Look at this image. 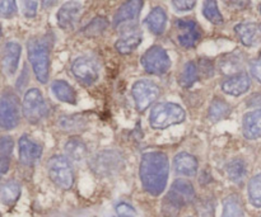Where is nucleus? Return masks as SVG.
Here are the masks:
<instances>
[{"instance_id":"f257e3e1","label":"nucleus","mask_w":261,"mask_h":217,"mask_svg":"<svg viewBox=\"0 0 261 217\" xmlns=\"http://www.w3.org/2000/svg\"><path fill=\"white\" fill-rule=\"evenodd\" d=\"M170 173L168 158L162 151H149L143 154L140 160L139 175L142 185L150 196L162 195L166 190Z\"/></svg>"},{"instance_id":"f03ea898","label":"nucleus","mask_w":261,"mask_h":217,"mask_svg":"<svg viewBox=\"0 0 261 217\" xmlns=\"http://www.w3.org/2000/svg\"><path fill=\"white\" fill-rule=\"evenodd\" d=\"M50 51L51 41L48 36L32 37L27 42L28 60L32 65L33 73L38 83L46 84L50 74Z\"/></svg>"},{"instance_id":"7ed1b4c3","label":"nucleus","mask_w":261,"mask_h":217,"mask_svg":"<svg viewBox=\"0 0 261 217\" xmlns=\"http://www.w3.org/2000/svg\"><path fill=\"white\" fill-rule=\"evenodd\" d=\"M186 119V112L176 103H158L153 106L149 116V123L155 130H165L178 125Z\"/></svg>"},{"instance_id":"20e7f679","label":"nucleus","mask_w":261,"mask_h":217,"mask_svg":"<svg viewBox=\"0 0 261 217\" xmlns=\"http://www.w3.org/2000/svg\"><path fill=\"white\" fill-rule=\"evenodd\" d=\"M89 168L97 177H112L124 168V158L117 150H102L92 158Z\"/></svg>"},{"instance_id":"39448f33","label":"nucleus","mask_w":261,"mask_h":217,"mask_svg":"<svg viewBox=\"0 0 261 217\" xmlns=\"http://www.w3.org/2000/svg\"><path fill=\"white\" fill-rule=\"evenodd\" d=\"M50 179L61 190H70L74 184V173L69 159L64 155H55L47 162Z\"/></svg>"},{"instance_id":"423d86ee","label":"nucleus","mask_w":261,"mask_h":217,"mask_svg":"<svg viewBox=\"0 0 261 217\" xmlns=\"http://www.w3.org/2000/svg\"><path fill=\"white\" fill-rule=\"evenodd\" d=\"M23 116L31 125H37L47 114V106L40 89L32 88L24 94L22 103Z\"/></svg>"},{"instance_id":"0eeeda50","label":"nucleus","mask_w":261,"mask_h":217,"mask_svg":"<svg viewBox=\"0 0 261 217\" xmlns=\"http://www.w3.org/2000/svg\"><path fill=\"white\" fill-rule=\"evenodd\" d=\"M20 121V103L13 91L5 90L0 101V125L3 130H13Z\"/></svg>"},{"instance_id":"6e6552de","label":"nucleus","mask_w":261,"mask_h":217,"mask_svg":"<svg viewBox=\"0 0 261 217\" xmlns=\"http://www.w3.org/2000/svg\"><path fill=\"white\" fill-rule=\"evenodd\" d=\"M143 69L152 75H163L171 68V58L167 51L161 46H152L145 51L142 60Z\"/></svg>"},{"instance_id":"1a4fd4ad","label":"nucleus","mask_w":261,"mask_h":217,"mask_svg":"<svg viewBox=\"0 0 261 217\" xmlns=\"http://www.w3.org/2000/svg\"><path fill=\"white\" fill-rule=\"evenodd\" d=\"M132 94L138 111L144 112L157 101L161 94V89L152 80L142 79L133 85Z\"/></svg>"},{"instance_id":"9d476101","label":"nucleus","mask_w":261,"mask_h":217,"mask_svg":"<svg viewBox=\"0 0 261 217\" xmlns=\"http://www.w3.org/2000/svg\"><path fill=\"white\" fill-rule=\"evenodd\" d=\"M71 73L79 83L91 85L98 79L99 65L91 56H81L71 64Z\"/></svg>"},{"instance_id":"9b49d317","label":"nucleus","mask_w":261,"mask_h":217,"mask_svg":"<svg viewBox=\"0 0 261 217\" xmlns=\"http://www.w3.org/2000/svg\"><path fill=\"white\" fill-rule=\"evenodd\" d=\"M176 27L178 30L177 41L180 46L185 48L195 47L201 37V30L198 23L189 19H178L176 22Z\"/></svg>"},{"instance_id":"f8f14e48","label":"nucleus","mask_w":261,"mask_h":217,"mask_svg":"<svg viewBox=\"0 0 261 217\" xmlns=\"http://www.w3.org/2000/svg\"><path fill=\"white\" fill-rule=\"evenodd\" d=\"M82 10H83V7H82L81 3L75 2V0H70V2H66L65 4H63V7L59 9L58 15H56L60 28L65 30L73 29L78 23L79 18H81Z\"/></svg>"},{"instance_id":"ddd939ff","label":"nucleus","mask_w":261,"mask_h":217,"mask_svg":"<svg viewBox=\"0 0 261 217\" xmlns=\"http://www.w3.org/2000/svg\"><path fill=\"white\" fill-rule=\"evenodd\" d=\"M18 146H19V160L25 167H32L41 159L42 146L30 139L27 135L20 137L18 141Z\"/></svg>"},{"instance_id":"4468645a","label":"nucleus","mask_w":261,"mask_h":217,"mask_svg":"<svg viewBox=\"0 0 261 217\" xmlns=\"http://www.w3.org/2000/svg\"><path fill=\"white\" fill-rule=\"evenodd\" d=\"M250 86H251L250 76L245 73H240L224 79L223 83H222V90L228 94V96L240 97L242 94L247 93Z\"/></svg>"},{"instance_id":"2eb2a0df","label":"nucleus","mask_w":261,"mask_h":217,"mask_svg":"<svg viewBox=\"0 0 261 217\" xmlns=\"http://www.w3.org/2000/svg\"><path fill=\"white\" fill-rule=\"evenodd\" d=\"M143 4H144L143 0H126V2L117 9L116 14H115V27L126 24V23H130L133 22V20L137 19V18L139 17Z\"/></svg>"},{"instance_id":"dca6fc26","label":"nucleus","mask_w":261,"mask_h":217,"mask_svg":"<svg viewBox=\"0 0 261 217\" xmlns=\"http://www.w3.org/2000/svg\"><path fill=\"white\" fill-rule=\"evenodd\" d=\"M22 47L17 42H7L3 48V69L8 76H13L18 69Z\"/></svg>"},{"instance_id":"f3484780","label":"nucleus","mask_w":261,"mask_h":217,"mask_svg":"<svg viewBox=\"0 0 261 217\" xmlns=\"http://www.w3.org/2000/svg\"><path fill=\"white\" fill-rule=\"evenodd\" d=\"M143 33L139 28H129L124 32V35L117 40L115 47L121 55H129L138 46L142 43Z\"/></svg>"},{"instance_id":"a211bd4d","label":"nucleus","mask_w":261,"mask_h":217,"mask_svg":"<svg viewBox=\"0 0 261 217\" xmlns=\"http://www.w3.org/2000/svg\"><path fill=\"white\" fill-rule=\"evenodd\" d=\"M242 134L247 140H257L261 137V109L249 112L242 119Z\"/></svg>"},{"instance_id":"6ab92c4d","label":"nucleus","mask_w":261,"mask_h":217,"mask_svg":"<svg viewBox=\"0 0 261 217\" xmlns=\"http://www.w3.org/2000/svg\"><path fill=\"white\" fill-rule=\"evenodd\" d=\"M198 160L188 152H180L173 159V168L177 174L184 177H194L198 172Z\"/></svg>"},{"instance_id":"aec40b11","label":"nucleus","mask_w":261,"mask_h":217,"mask_svg":"<svg viewBox=\"0 0 261 217\" xmlns=\"http://www.w3.org/2000/svg\"><path fill=\"white\" fill-rule=\"evenodd\" d=\"M234 32H236L237 37L240 38L242 45L251 47L259 42L261 28L255 23H240L234 27Z\"/></svg>"},{"instance_id":"412c9836","label":"nucleus","mask_w":261,"mask_h":217,"mask_svg":"<svg viewBox=\"0 0 261 217\" xmlns=\"http://www.w3.org/2000/svg\"><path fill=\"white\" fill-rule=\"evenodd\" d=\"M144 24L147 25L148 29L155 36H161L166 29L167 24V14L166 10L161 7H155L150 10L149 14L147 15L144 20Z\"/></svg>"},{"instance_id":"4be33fe9","label":"nucleus","mask_w":261,"mask_h":217,"mask_svg":"<svg viewBox=\"0 0 261 217\" xmlns=\"http://www.w3.org/2000/svg\"><path fill=\"white\" fill-rule=\"evenodd\" d=\"M171 192H172L184 205L193 203L194 200H195V190H194L193 184L185 179L175 180L172 187H171Z\"/></svg>"},{"instance_id":"5701e85b","label":"nucleus","mask_w":261,"mask_h":217,"mask_svg":"<svg viewBox=\"0 0 261 217\" xmlns=\"http://www.w3.org/2000/svg\"><path fill=\"white\" fill-rule=\"evenodd\" d=\"M54 96L60 102L68 104H76V94L75 90L66 83L65 80H55L51 85Z\"/></svg>"},{"instance_id":"b1692460","label":"nucleus","mask_w":261,"mask_h":217,"mask_svg":"<svg viewBox=\"0 0 261 217\" xmlns=\"http://www.w3.org/2000/svg\"><path fill=\"white\" fill-rule=\"evenodd\" d=\"M218 69L222 74H226L228 76L236 75V74L242 73V61L240 56L234 52L223 55L218 63Z\"/></svg>"},{"instance_id":"393cba45","label":"nucleus","mask_w":261,"mask_h":217,"mask_svg":"<svg viewBox=\"0 0 261 217\" xmlns=\"http://www.w3.org/2000/svg\"><path fill=\"white\" fill-rule=\"evenodd\" d=\"M58 125L63 131L75 134V132H81L82 130L86 129L87 119L82 114H71V116L60 117Z\"/></svg>"},{"instance_id":"a878e982","label":"nucleus","mask_w":261,"mask_h":217,"mask_svg":"<svg viewBox=\"0 0 261 217\" xmlns=\"http://www.w3.org/2000/svg\"><path fill=\"white\" fill-rule=\"evenodd\" d=\"M229 113H231V106L224 99L216 97L211 102V106H209L208 109V117L212 122L222 121V119L227 118Z\"/></svg>"},{"instance_id":"bb28decb","label":"nucleus","mask_w":261,"mask_h":217,"mask_svg":"<svg viewBox=\"0 0 261 217\" xmlns=\"http://www.w3.org/2000/svg\"><path fill=\"white\" fill-rule=\"evenodd\" d=\"M65 152L69 159L74 160V162H81L87 157L88 150H87L83 140H81L79 137H71L66 141Z\"/></svg>"},{"instance_id":"cd10ccee","label":"nucleus","mask_w":261,"mask_h":217,"mask_svg":"<svg viewBox=\"0 0 261 217\" xmlns=\"http://www.w3.org/2000/svg\"><path fill=\"white\" fill-rule=\"evenodd\" d=\"M222 217H245V210L241 200L237 195H229L223 201Z\"/></svg>"},{"instance_id":"c85d7f7f","label":"nucleus","mask_w":261,"mask_h":217,"mask_svg":"<svg viewBox=\"0 0 261 217\" xmlns=\"http://www.w3.org/2000/svg\"><path fill=\"white\" fill-rule=\"evenodd\" d=\"M20 196V184L15 180H8L2 185V202L5 206H13Z\"/></svg>"},{"instance_id":"c756f323","label":"nucleus","mask_w":261,"mask_h":217,"mask_svg":"<svg viewBox=\"0 0 261 217\" xmlns=\"http://www.w3.org/2000/svg\"><path fill=\"white\" fill-rule=\"evenodd\" d=\"M247 168L246 163L242 159H233L227 165V175L233 183H242L246 178Z\"/></svg>"},{"instance_id":"7c9ffc66","label":"nucleus","mask_w":261,"mask_h":217,"mask_svg":"<svg viewBox=\"0 0 261 217\" xmlns=\"http://www.w3.org/2000/svg\"><path fill=\"white\" fill-rule=\"evenodd\" d=\"M13 140L9 136H3L0 140V172L7 174L10 165V157L13 151Z\"/></svg>"},{"instance_id":"2f4dec72","label":"nucleus","mask_w":261,"mask_h":217,"mask_svg":"<svg viewBox=\"0 0 261 217\" xmlns=\"http://www.w3.org/2000/svg\"><path fill=\"white\" fill-rule=\"evenodd\" d=\"M199 78H200V74H199L198 65L194 61H189L180 75L181 86H184V88H190V86H193L199 80Z\"/></svg>"},{"instance_id":"473e14b6","label":"nucleus","mask_w":261,"mask_h":217,"mask_svg":"<svg viewBox=\"0 0 261 217\" xmlns=\"http://www.w3.org/2000/svg\"><path fill=\"white\" fill-rule=\"evenodd\" d=\"M184 205L172 192H168L162 202V213L166 217H177Z\"/></svg>"},{"instance_id":"72a5a7b5","label":"nucleus","mask_w":261,"mask_h":217,"mask_svg":"<svg viewBox=\"0 0 261 217\" xmlns=\"http://www.w3.org/2000/svg\"><path fill=\"white\" fill-rule=\"evenodd\" d=\"M107 27H109V20L106 18L96 17L82 29V33L86 37H98L107 29Z\"/></svg>"},{"instance_id":"f704fd0d","label":"nucleus","mask_w":261,"mask_h":217,"mask_svg":"<svg viewBox=\"0 0 261 217\" xmlns=\"http://www.w3.org/2000/svg\"><path fill=\"white\" fill-rule=\"evenodd\" d=\"M203 14L211 23L221 25L223 23V17L219 12L217 0H205L203 5Z\"/></svg>"},{"instance_id":"c9c22d12","label":"nucleus","mask_w":261,"mask_h":217,"mask_svg":"<svg viewBox=\"0 0 261 217\" xmlns=\"http://www.w3.org/2000/svg\"><path fill=\"white\" fill-rule=\"evenodd\" d=\"M249 200L254 207H261V173L252 177L249 182Z\"/></svg>"},{"instance_id":"e433bc0d","label":"nucleus","mask_w":261,"mask_h":217,"mask_svg":"<svg viewBox=\"0 0 261 217\" xmlns=\"http://www.w3.org/2000/svg\"><path fill=\"white\" fill-rule=\"evenodd\" d=\"M0 13L3 18H12L17 14L15 0H0Z\"/></svg>"},{"instance_id":"4c0bfd02","label":"nucleus","mask_w":261,"mask_h":217,"mask_svg":"<svg viewBox=\"0 0 261 217\" xmlns=\"http://www.w3.org/2000/svg\"><path fill=\"white\" fill-rule=\"evenodd\" d=\"M115 211L120 217H135L137 216V211L133 208V206H130L129 203L120 202L117 203Z\"/></svg>"},{"instance_id":"58836bf2","label":"nucleus","mask_w":261,"mask_h":217,"mask_svg":"<svg viewBox=\"0 0 261 217\" xmlns=\"http://www.w3.org/2000/svg\"><path fill=\"white\" fill-rule=\"evenodd\" d=\"M172 5L177 12H189L195 8L196 0H172Z\"/></svg>"},{"instance_id":"ea45409f","label":"nucleus","mask_w":261,"mask_h":217,"mask_svg":"<svg viewBox=\"0 0 261 217\" xmlns=\"http://www.w3.org/2000/svg\"><path fill=\"white\" fill-rule=\"evenodd\" d=\"M37 0H23V13L27 18H33L37 14Z\"/></svg>"},{"instance_id":"a19ab883","label":"nucleus","mask_w":261,"mask_h":217,"mask_svg":"<svg viewBox=\"0 0 261 217\" xmlns=\"http://www.w3.org/2000/svg\"><path fill=\"white\" fill-rule=\"evenodd\" d=\"M199 74L203 73L204 78H211L214 74V64L213 61L208 60V58H204V60H200V64H199Z\"/></svg>"},{"instance_id":"79ce46f5","label":"nucleus","mask_w":261,"mask_h":217,"mask_svg":"<svg viewBox=\"0 0 261 217\" xmlns=\"http://www.w3.org/2000/svg\"><path fill=\"white\" fill-rule=\"evenodd\" d=\"M214 206L211 201H203L198 206L199 217H213Z\"/></svg>"},{"instance_id":"37998d69","label":"nucleus","mask_w":261,"mask_h":217,"mask_svg":"<svg viewBox=\"0 0 261 217\" xmlns=\"http://www.w3.org/2000/svg\"><path fill=\"white\" fill-rule=\"evenodd\" d=\"M250 73L259 83H261V60L252 61L251 65H250Z\"/></svg>"},{"instance_id":"c03bdc74","label":"nucleus","mask_w":261,"mask_h":217,"mask_svg":"<svg viewBox=\"0 0 261 217\" xmlns=\"http://www.w3.org/2000/svg\"><path fill=\"white\" fill-rule=\"evenodd\" d=\"M228 5L234 9H246L250 5V0H228Z\"/></svg>"},{"instance_id":"a18cd8bd","label":"nucleus","mask_w":261,"mask_h":217,"mask_svg":"<svg viewBox=\"0 0 261 217\" xmlns=\"http://www.w3.org/2000/svg\"><path fill=\"white\" fill-rule=\"evenodd\" d=\"M56 2H58V0H41V3H42V5L45 8L53 7V5L56 4Z\"/></svg>"},{"instance_id":"49530a36","label":"nucleus","mask_w":261,"mask_h":217,"mask_svg":"<svg viewBox=\"0 0 261 217\" xmlns=\"http://www.w3.org/2000/svg\"><path fill=\"white\" fill-rule=\"evenodd\" d=\"M259 9H260V13H261V4H260V8H259Z\"/></svg>"},{"instance_id":"de8ad7c7","label":"nucleus","mask_w":261,"mask_h":217,"mask_svg":"<svg viewBox=\"0 0 261 217\" xmlns=\"http://www.w3.org/2000/svg\"><path fill=\"white\" fill-rule=\"evenodd\" d=\"M260 56H261V51H260Z\"/></svg>"},{"instance_id":"09e8293b","label":"nucleus","mask_w":261,"mask_h":217,"mask_svg":"<svg viewBox=\"0 0 261 217\" xmlns=\"http://www.w3.org/2000/svg\"><path fill=\"white\" fill-rule=\"evenodd\" d=\"M260 28H261V25H260Z\"/></svg>"}]
</instances>
